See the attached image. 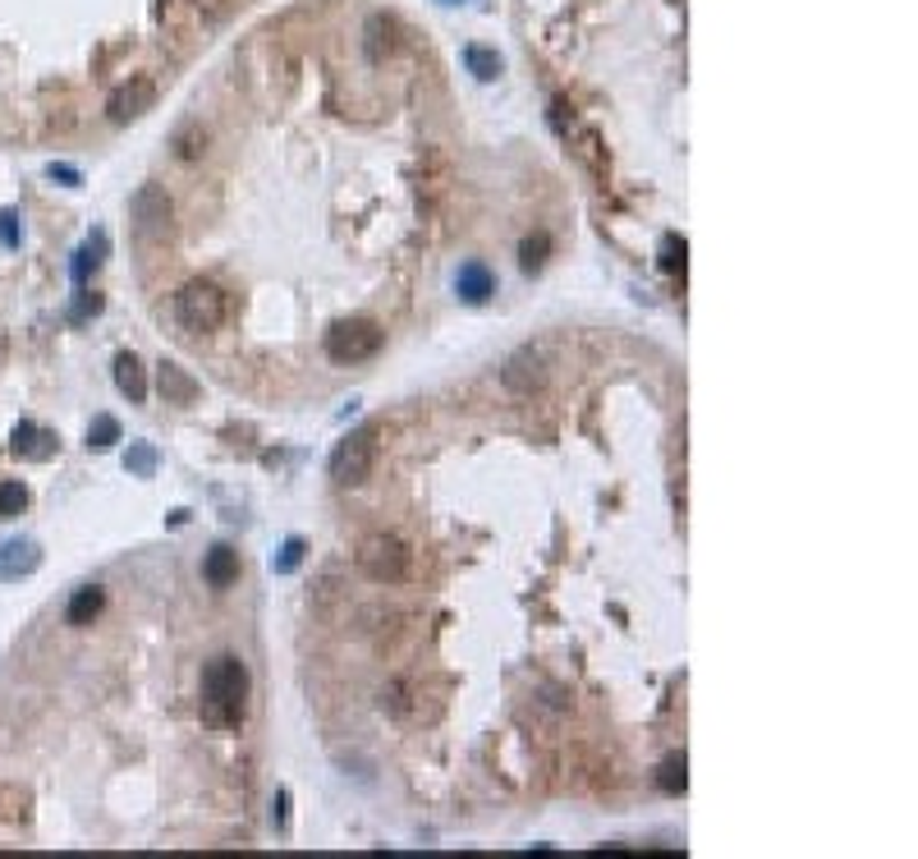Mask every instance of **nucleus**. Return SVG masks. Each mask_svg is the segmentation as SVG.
<instances>
[{"label":"nucleus","mask_w":918,"mask_h":859,"mask_svg":"<svg viewBox=\"0 0 918 859\" xmlns=\"http://www.w3.org/2000/svg\"><path fill=\"white\" fill-rule=\"evenodd\" d=\"M47 175H51V179H65V184H79V170H74V166H51Z\"/></svg>","instance_id":"cd10ccee"},{"label":"nucleus","mask_w":918,"mask_h":859,"mask_svg":"<svg viewBox=\"0 0 918 859\" xmlns=\"http://www.w3.org/2000/svg\"><path fill=\"white\" fill-rule=\"evenodd\" d=\"M106 607V588L101 584H84L79 593L69 597V607H65V621L69 625H92V616Z\"/></svg>","instance_id":"2eb2a0df"},{"label":"nucleus","mask_w":918,"mask_h":859,"mask_svg":"<svg viewBox=\"0 0 918 859\" xmlns=\"http://www.w3.org/2000/svg\"><path fill=\"white\" fill-rule=\"evenodd\" d=\"M455 294L465 299V304H487V299L496 294V276H491V267L487 263H478V257H469L465 267L455 272Z\"/></svg>","instance_id":"1a4fd4ad"},{"label":"nucleus","mask_w":918,"mask_h":859,"mask_svg":"<svg viewBox=\"0 0 918 859\" xmlns=\"http://www.w3.org/2000/svg\"><path fill=\"white\" fill-rule=\"evenodd\" d=\"M225 290L212 285V281H188L179 294H175V318L184 331H194V335H207L225 322Z\"/></svg>","instance_id":"f03ea898"},{"label":"nucleus","mask_w":918,"mask_h":859,"mask_svg":"<svg viewBox=\"0 0 918 859\" xmlns=\"http://www.w3.org/2000/svg\"><path fill=\"white\" fill-rule=\"evenodd\" d=\"M0 244H6V248H19V244H23V216H19L14 207L0 212Z\"/></svg>","instance_id":"5701e85b"},{"label":"nucleus","mask_w":918,"mask_h":859,"mask_svg":"<svg viewBox=\"0 0 918 859\" xmlns=\"http://www.w3.org/2000/svg\"><path fill=\"white\" fill-rule=\"evenodd\" d=\"M465 65H469L473 79H482V84H491L496 74H501V56L487 51V47H465Z\"/></svg>","instance_id":"a211bd4d"},{"label":"nucleus","mask_w":918,"mask_h":859,"mask_svg":"<svg viewBox=\"0 0 918 859\" xmlns=\"http://www.w3.org/2000/svg\"><path fill=\"white\" fill-rule=\"evenodd\" d=\"M125 469H129L134 478H152V474H157V446H152V441H134L129 456H125Z\"/></svg>","instance_id":"6ab92c4d"},{"label":"nucleus","mask_w":918,"mask_h":859,"mask_svg":"<svg viewBox=\"0 0 918 859\" xmlns=\"http://www.w3.org/2000/svg\"><path fill=\"white\" fill-rule=\"evenodd\" d=\"M37 566H42V547H37L32 538H10L6 547H0V584H6V579H23V575H32Z\"/></svg>","instance_id":"9d476101"},{"label":"nucleus","mask_w":918,"mask_h":859,"mask_svg":"<svg viewBox=\"0 0 918 859\" xmlns=\"http://www.w3.org/2000/svg\"><path fill=\"white\" fill-rule=\"evenodd\" d=\"M684 253H688V244H684V235H666L662 240V272H684Z\"/></svg>","instance_id":"4be33fe9"},{"label":"nucleus","mask_w":918,"mask_h":859,"mask_svg":"<svg viewBox=\"0 0 918 859\" xmlns=\"http://www.w3.org/2000/svg\"><path fill=\"white\" fill-rule=\"evenodd\" d=\"M359 570L372 584H400L409 575V547L395 534H372L359 547Z\"/></svg>","instance_id":"39448f33"},{"label":"nucleus","mask_w":918,"mask_h":859,"mask_svg":"<svg viewBox=\"0 0 918 859\" xmlns=\"http://www.w3.org/2000/svg\"><path fill=\"white\" fill-rule=\"evenodd\" d=\"M203 579L212 584V588H230L240 579V551L230 547V543H216L207 556H203Z\"/></svg>","instance_id":"ddd939ff"},{"label":"nucleus","mask_w":918,"mask_h":859,"mask_svg":"<svg viewBox=\"0 0 918 859\" xmlns=\"http://www.w3.org/2000/svg\"><path fill=\"white\" fill-rule=\"evenodd\" d=\"M303 562V538H285V547L272 556V575H294Z\"/></svg>","instance_id":"412c9836"},{"label":"nucleus","mask_w":918,"mask_h":859,"mask_svg":"<svg viewBox=\"0 0 918 859\" xmlns=\"http://www.w3.org/2000/svg\"><path fill=\"white\" fill-rule=\"evenodd\" d=\"M547 253H551V235H547V231H538V235H528V240L519 244V267H524V272H543V263H547Z\"/></svg>","instance_id":"f3484780"},{"label":"nucleus","mask_w":918,"mask_h":859,"mask_svg":"<svg viewBox=\"0 0 918 859\" xmlns=\"http://www.w3.org/2000/svg\"><path fill=\"white\" fill-rule=\"evenodd\" d=\"M115 441H120V423H115L110 414H97L92 428H88V446L92 451H106V446H115Z\"/></svg>","instance_id":"aec40b11"},{"label":"nucleus","mask_w":918,"mask_h":859,"mask_svg":"<svg viewBox=\"0 0 918 859\" xmlns=\"http://www.w3.org/2000/svg\"><path fill=\"white\" fill-rule=\"evenodd\" d=\"M97 263H101V257H97V253H92L88 244H84L79 253H74V263H69V276H74V285H79V290H84V285H88V272H92Z\"/></svg>","instance_id":"393cba45"},{"label":"nucleus","mask_w":918,"mask_h":859,"mask_svg":"<svg viewBox=\"0 0 918 859\" xmlns=\"http://www.w3.org/2000/svg\"><path fill=\"white\" fill-rule=\"evenodd\" d=\"M157 391H162V400H166V404H194L203 387H198L194 378H188V372H184L179 363L162 359V363H157Z\"/></svg>","instance_id":"9b49d317"},{"label":"nucleus","mask_w":918,"mask_h":859,"mask_svg":"<svg viewBox=\"0 0 918 859\" xmlns=\"http://www.w3.org/2000/svg\"><path fill=\"white\" fill-rule=\"evenodd\" d=\"M115 387H120V396H129V404H143L147 400V368L134 350L115 354Z\"/></svg>","instance_id":"f8f14e48"},{"label":"nucleus","mask_w":918,"mask_h":859,"mask_svg":"<svg viewBox=\"0 0 918 859\" xmlns=\"http://www.w3.org/2000/svg\"><path fill=\"white\" fill-rule=\"evenodd\" d=\"M129 216H134V231L143 244H162L175 235V207L166 198V189L157 184H143V189L129 198Z\"/></svg>","instance_id":"423d86ee"},{"label":"nucleus","mask_w":918,"mask_h":859,"mask_svg":"<svg viewBox=\"0 0 918 859\" xmlns=\"http://www.w3.org/2000/svg\"><path fill=\"white\" fill-rule=\"evenodd\" d=\"M501 387L515 391V396L543 391V387H547V359H543V350H533V345L515 350V354L506 359V368H501Z\"/></svg>","instance_id":"0eeeda50"},{"label":"nucleus","mask_w":918,"mask_h":859,"mask_svg":"<svg viewBox=\"0 0 918 859\" xmlns=\"http://www.w3.org/2000/svg\"><path fill=\"white\" fill-rule=\"evenodd\" d=\"M377 437H381V428H377V423H363L359 432H350V437H344L335 451H331V478L340 482V488H359V482L372 474Z\"/></svg>","instance_id":"7ed1b4c3"},{"label":"nucleus","mask_w":918,"mask_h":859,"mask_svg":"<svg viewBox=\"0 0 918 859\" xmlns=\"http://www.w3.org/2000/svg\"><path fill=\"white\" fill-rule=\"evenodd\" d=\"M198 713L216 731L244 726L248 713V666L235 653H221L203 666V690H198Z\"/></svg>","instance_id":"f257e3e1"},{"label":"nucleus","mask_w":918,"mask_h":859,"mask_svg":"<svg viewBox=\"0 0 918 859\" xmlns=\"http://www.w3.org/2000/svg\"><path fill=\"white\" fill-rule=\"evenodd\" d=\"M381 350V326L372 318H344L326 331V359L331 363H363Z\"/></svg>","instance_id":"20e7f679"},{"label":"nucleus","mask_w":918,"mask_h":859,"mask_svg":"<svg viewBox=\"0 0 918 859\" xmlns=\"http://www.w3.org/2000/svg\"><path fill=\"white\" fill-rule=\"evenodd\" d=\"M10 451L19 456V460H47L51 451H56V437L47 432V428H37V423H14V441H10Z\"/></svg>","instance_id":"4468645a"},{"label":"nucleus","mask_w":918,"mask_h":859,"mask_svg":"<svg viewBox=\"0 0 918 859\" xmlns=\"http://www.w3.org/2000/svg\"><path fill=\"white\" fill-rule=\"evenodd\" d=\"M92 313H101V299L88 294V290H79V299H74V309H69V322H84V318H92Z\"/></svg>","instance_id":"a878e982"},{"label":"nucleus","mask_w":918,"mask_h":859,"mask_svg":"<svg viewBox=\"0 0 918 859\" xmlns=\"http://www.w3.org/2000/svg\"><path fill=\"white\" fill-rule=\"evenodd\" d=\"M684 787H688V763H684V754H671L657 768V791L662 795H684Z\"/></svg>","instance_id":"dca6fc26"},{"label":"nucleus","mask_w":918,"mask_h":859,"mask_svg":"<svg viewBox=\"0 0 918 859\" xmlns=\"http://www.w3.org/2000/svg\"><path fill=\"white\" fill-rule=\"evenodd\" d=\"M152 101H157V84L152 79H134V84H125V88H115L110 92V120L115 125H125V120H138L143 110H152Z\"/></svg>","instance_id":"6e6552de"},{"label":"nucleus","mask_w":918,"mask_h":859,"mask_svg":"<svg viewBox=\"0 0 918 859\" xmlns=\"http://www.w3.org/2000/svg\"><path fill=\"white\" fill-rule=\"evenodd\" d=\"M446 6H459V0H446Z\"/></svg>","instance_id":"c85d7f7f"},{"label":"nucleus","mask_w":918,"mask_h":859,"mask_svg":"<svg viewBox=\"0 0 918 859\" xmlns=\"http://www.w3.org/2000/svg\"><path fill=\"white\" fill-rule=\"evenodd\" d=\"M28 506V488H23V482H0V515H19Z\"/></svg>","instance_id":"b1692460"},{"label":"nucleus","mask_w":918,"mask_h":859,"mask_svg":"<svg viewBox=\"0 0 918 859\" xmlns=\"http://www.w3.org/2000/svg\"><path fill=\"white\" fill-rule=\"evenodd\" d=\"M272 828L290 832V791H276V800H272Z\"/></svg>","instance_id":"bb28decb"}]
</instances>
